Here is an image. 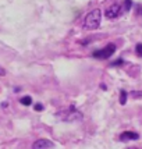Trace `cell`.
Here are the masks:
<instances>
[{
    "label": "cell",
    "instance_id": "13",
    "mask_svg": "<svg viewBox=\"0 0 142 149\" xmlns=\"http://www.w3.org/2000/svg\"><path fill=\"white\" fill-rule=\"evenodd\" d=\"M4 74H6V71L3 68H0V75H4Z\"/></svg>",
    "mask_w": 142,
    "mask_h": 149
},
{
    "label": "cell",
    "instance_id": "12",
    "mask_svg": "<svg viewBox=\"0 0 142 149\" xmlns=\"http://www.w3.org/2000/svg\"><path fill=\"white\" fill-rule=\"evenodd\" d=\"M132 97H142V92H131Z\"/></svg>",
    "mask_w": 142,
    "mask_h": 149
},
{
    "label": "cell",
    "instance_id": "3",
    "mask_svg": "<svg viewBox=\"0 0 142 149\" xmlns=\"http://www.w3.org/2000/svg\"><path fill=\"white\" fill-rule=\"evenodd\" d=\"M121 11H123V7L120 6V4H113V6H110L107 10H106V17L109 19H114L117 18L120 14H121Z\"/></svg>",
    "mask_w": 142,
    "mask_h": 149
},
{
    "label": "cell",
    "instance_id": "8",
    "mask_svg": "<svg viewBox=\"0 0 142 149\" xmlns=\"http://www.w3.org/2000/svg\"><path fill=\"white\" fill-rule=\"evenodd\" d=\"M132 6V1L131 0H124V6H123V10L124 11H128L129 8Z\"/></svg>",
    "mask_w": 142,
    "mask_h": 149
},
{
    "label": "cell",
    "instance_id": "6",
    "mask_svg": "<svg viewBox=\"0 0 142 149\" xmlns=\"http://www.w3.org/2000/svg\"><path fill=\"white\" fill-rule=\"evenodd\" d=\"M19 103L22 104V106H29V104L32 103V97L28 96V95H26V96H22L19 99Z\"/></svg>",
    "mask_w": 142,
    "mask_h": 149
},
{
    "label": "cell",
    "instance_id": "7",
    "mask_svg": "<svg viewBox=\"0 0 142 149\" xmlns=\"http://www.w3.org/2000/svg\"><path fill=\"white\" fill-rule=\"evenodd\" d=\"M127 96H128V93L124 91V89H121V91H120V103L121 104L127 103Z\"/></svg>",
    "mask_w": 142,
    "mask_h": 149
},
{
    "label": "cell",
    "instance_id": "9",
    "mask_svg": "<svg viewBox=\"0 0 142 149\" xmlns=\"http://www.w3.org/2000/svg\"><path fill=\"white\" fill-rule=\"evenodd\" d=\"M135 52H136V54H138L139 57H142V43H136Z\"/></svg>",
    "mask_w": 142,
    "mask_h": 149
},
{
    "label": "cell",
    "instance_id": "1",
    "mask_svg": "<svg viewBox=\"0 0 142 149\" xmlns=\"http://www.w3.org/2000/svg\"><path fill=\"white\" fill-rule=\"evenodd\" d=\"M100 21H102V13H100L99 8H95L85 17L84 28L88 29V31H93V29H96L97 26L100 25Z\"/></svg>",
    "mask_w": 142,
    "mask_h": 149
},
{
    "label": "cell",
    "instance_id": "10",
    "mask_svg": "<svg viewBox=\"0 0 142 149\" xmlns=\"http://www.w3.org/2000/svg\"><path fill=\"white\" fill-rule=\"evenodd\" d=\"M120 64H124V60L123 58H118V60H116V61H113L110 65H113V67H117V65H120Z\"/></svg>",
    "mask_w": 142,
    "mask_h": 149
},
{
    "label": "cell",
    "instance_id": "11",
    "mask_svg": "<svg viewBox=\"0 0 142 149\" xmlns=\"http://www.w3.org/2000/svg\"><path fill=\"white\" fill-rule=\"evenodd\" d=\"M33 109H35L36 111H42V110H43V104H42V103H36L35 106H33Z\"/></svg>",
    "mask_w": 142,
    "mask_h": 149
},
{
    "label": "cell",
    "instance_id": "5",
    "mask_svg": "<svg viewBox=\"0 0 142 149\" xmlns=\"http://www.w3.org/2000/svg\"><path fill=\"white\" fill-rule=\"evenodd\" d=\"M136 139H139V134L134 132V131H125L120 135V141H123V142H125V141H136Z\"/></svg>",
    "mask_w": 142,
    "mask_h": 149
},
{
    "label": "cell",
    "instance_id": "4",
    "mask_svg": "<svg viewBox=\"0 0 142 149\" xmlns=\"http://www.w3.org/2000/svg\"><path fill=\"white\" fill-rule=\"evenodd\" d=\"M32 148L33 149H50V148H54V145L50 141H47V139H38L36 142L32 143Z\"/></svg>",
    "mask_w": 142,
    "mask_h": 149
},
{
    "label": "cell",
    "instance_id": "2",
    "mask_svg": "<svg viewBox=\"0 0 142 149\" xmlns=\"http://www.w3.org/2000/svg\"><path fill=\"white\" fill-rule=\"evenodd\" d=\"M116 45L114 43H109V45H106L103 49H99V50H95L93 52V57L95 58H99V60H106V58L111 57V54H114L116 52Z\"/></svg>",
    "mask_w": 142,
    "mask_h": 149
}]
</instances>
